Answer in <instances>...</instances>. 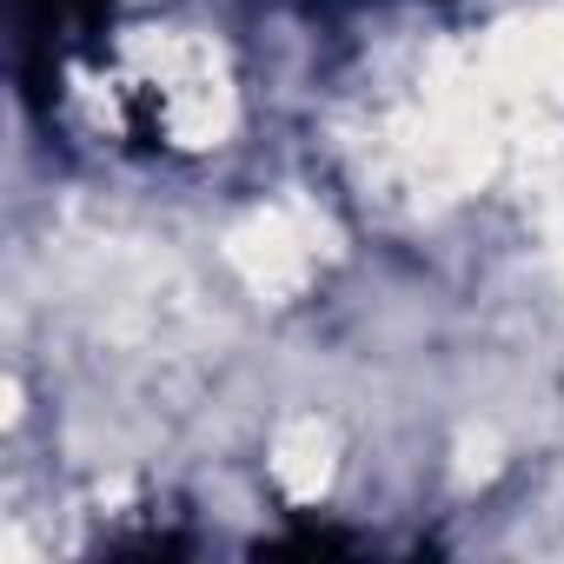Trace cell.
Instances as JSON below:
<instances>
[{
	"label": "cell",
	"mask_w": 564,
	"mask_h": 564,
	"mask_svg": "<svg viewBox=\"0 0 564 564\" xmlns=\"http://www.w3.org/2000/svg\"><path fill=\"white\" fill-rule=\"evenodd\" d=\"M232 259L246 265L252 286L286 293L293 279H306V265H313V232L293 213H259L246 232H232Z\"/></svg>",
	"instance_id": "cell-1"
},
{
	"label": "cell",
	"mask_w": 564,
	"mask_h": 564,
	"mask_svg": "<svg viewBox=\"0 0 564 564\" xmlns=\"http://www.w3.org/2000/svg\"><path fill=\"white\" fill-rule=\"evenodd\" d=\"M272 471H279V485L286 491H300V498H313L319 485H326V471H333V438L306 419V425H293L286 438H279V458H272Z\"/></svg>",
	"instance_id": "cell-2"
}]
</instances>
